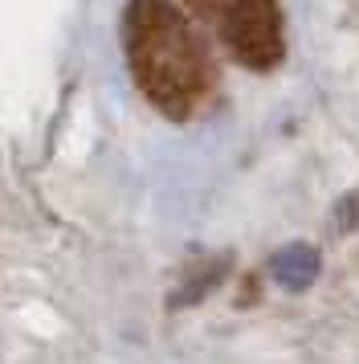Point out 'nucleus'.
<instances>
[{
	"label": "nucleus",
	"instance_id": "1",
	"mask_svg": "<svg viewBox=\"0 0 359 364\" xmlns=\"http://www.w3.org/2000/svg\"><path fill=\"white\" fill-rule=\"evenodd\" d=\"M131 74L172 119H192L212 95V62L172 0H131L123 13Z\"/></svg>",
	"mask_w": 359,
	"mask_h": 364
},
{
	"label": "nucleus",
	"instance_id": "2",
	"mask_svg": "<svg viewBox=\"0 0 359 364\" xmlns=\"http://www.w3.org/2000/svg\"><path fill=\"white\" fill-rule=\"evenodd\" d=\"M228 53L249 70H270L282 58V17L274 0H237L216 25Z\"/></svg>",
	"mask_w": 359,
	"mask_h": 364
},
{
	"label": "nucleus",
	"instance_id": "3",
	"mask_svg": "<svg viewBox=\"0 0 359 364\" xmlns=\"http://www.w3.org/2000/svg\"><path fill=\"white\" fill-rule=\"evenodd\" d=\"M310 270H314V254L310 250H286L282 258H277V279H310Z\"/></svg>",
	"mask_w": 359,
	"mask_h": 364
},
{
	"label": "nucleus",
	"instance_id": "4",
	"mask_svg": "<svg viewBox=\"0 0 359 364\" xmlns=\"http://www.w3.org/2000/svg\"><path fill=\"white\" fill-rule=\"evenodd\" d=\"M188 4H192L200 17H209V21H216V25H221V21H225V13L237 4V0H188Z\"/></svg>",
	"mask_w": 359,
	"mask_h": 364
}]
</instances>
